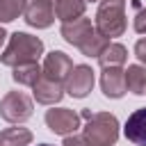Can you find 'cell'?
Instances as JSON below:
<instances>
[{
	"label": "cell",
	"mask_w": 146,
	"mask_h": 146,
	"mask_svg": "<svg viewBox=\"0 0 146 146\" xmlns=\"http://www.w3.org/2000/svg\"><path fill=\"white\" fill-rule=\"evenodd\" d=\"M82 119L87 121L82 128V139L87 146H114L119 139V121L110 112H91L84 110Z\"/></svg>",
	"instance_id": "cell-1"
},
{
	"label": "cell",
	"mask_w": 146,
	"mask_h": 146,
	"mask_svg": "<svg viewBox=\"0 0 146 146\" xmlns=\"http://www.w3.org/2000/svg\"><path fill=\"white\" fill-rule=\"evenodd\" d=\"M43 55V41L39 36H32L27 32H14L9 36L7 48L0 52V62L5 66H23V64H32L39 62V57Z\"/></svg>",
	"instance_id": "cell-2"
},
{
	"label": "cell",
	"mask_w": 146,
	"mask_h": 146,
	"mask_svg": "<svg viewBox=\"0 0 146 146\" xmlns=\"http://www.w3.org/2000/svg\"><path fill=\"white\" fill-rule=\"evenodd\" d=\"M125 0H100L96 11V30L105 39H114L125 32Z\"/></svg>",
	"instance_id": "cell-3"
},
{
	"label": "cell",
	"mask_w": 146,
	"mask_h": 146,
	"mask_svg": "<svg viewBox=\"0 0 146 146\" xmlns=\"http://www.w3.org/2000/svg\"><path fill=\"white\" fill-rule=\"evenodd\" d=\"M32 112H34L32 98L25 96L23 91H9L0 100V116L9 123H23L32 116Z\"/></svg>",
	"instance_id": "cell-4"
},
{
	"label": "cell",
	"mask_w": 146,
	"mask_h": 146,
	"mask_svg": "<svg viewBox=\"0 0 146 146\" xmlns=\"http://www.w3.org/2000/svg\"><path fill=\"white\" fill-rule=\"evenodd\" d=\"M71 71H73V62H71V57H68L66 52H62V50L48 52L46 59H43V66H41V75H43L46 80L57 82V84H66Z\"/></svg>",
	"instance_id": "cell-5"
},
{
	"label": "cell",
	"mask_w": 146,
	"mask_h": 146,
	"mask_svg": "<svg viewBox=\"0 0 146 146\" xmlns=\"http://www.w3.org/2000/svg\"><path fill=\"white\" fill-rule=\"evenodd\" d=\"M59 0H30L27 7H25V23L30 27H36V30H46L52 25L55 21V7H57Z\"/></svg>",
	"instance_id": "cell-6"
},
{
	"label": "cell",
	"mask_w": 146,
	"mask_h": 146,
	"mask_svg": "<svg viewBox=\"0 0 146 146\" xmlns=\"http://www.w3.org/2000/svg\"><path fill=\"white\" fill-rule=\"evenodd\" d=\"M46 125L55 132V135H75V130L80 128V114L68 110V107H52L46 112Z\"/></svg>",
	"instance_id": "cell-7"
},
{
	"label": "cell",
	"mask_w": 146,
	"mask_h": 146,
	"mask_svg": "<svg viewBox=\"0 0 146 146\" xmlns=\"http://www.w3.org/2000/svg\"><path fill=\"white\" fill-rule=\"evenodd\" d=\"M91 89H94V71H91V66H87V64L73 66V71H71V75H68V80L64 84V91L68 96H73V98H84Z\"/></svg>",
	"instance_id": "cell-8"
},
{
	"label": "cell",
	"mask_w": 146,
	"mask_h": 146,
	"mask_svg": "<svg viewBox=\"0 0 146 146\" xmlns=\"http://www.w3.org/2000/svg\"><path fill=\"white\" fill-rule=\"evenodd\" d=\"M96 27L91 25V18H78V21H73V23H64L62 25V36H64V41L66 43H71V46H75V48H80L89 36H91V32H94Z\"/></svg>",
	"instance_id": "cell-9"
},
{
	"label": "cell",
	"mask_w": 146,
	"mask_h": 146,
	"mask_svg": "<svg viewBox=\"0 0 146 146\" xmlns=\"http://www.w3.org/2000/svg\"><path fill=\"white\" fill-rule=\"evenodd\" d=\"M100 89L107 98H121L128 87H125V71H121V66L114 68H103L100 75Z\"/></svg>",
	"instance_id": "cell-10"
},
{
	"label": "cell",
	"mask_w": 146,
	"mask_h": 146,
	"mask_svg": "<svg viewBox=\"0 0 146 146\" xmlns=\"http://www.w3.org/2000/svg\"><path fill=\"white\" fill-rule=\"evenodd\" d=\"M123 132L135 146H146V107H139L128 116Z\"/></svg>",
	"instance_id": "cell-11"
},
{
	"label": "cell",
	"mask_w": 146,
	"mask_h": 146,
	"mask_svg": "<svg viewBox=\"0 0 146 146\" xmlns=\"http://www.w3.org/2000/svg\"><path fill=\"white\" fill-rule=\"evenodd\" d=\"M32 91H34L36 103H41V105H55V103H59L62 96H64V84H57V82L46 80V78L41 75V78L36 80V84L32 87Z\"/></svg>",
	"instance_id": "cell-12"
},
{
	"label": "cell",
	"mask_w": 146,
	"mask_h": 146,
	"mask_svg": "<svg viewBox=\"0 0 146 146\" xmlns=\"http://www.w3.org/2000/svg\"><path fill=\"white\" fill-rule=\"evenodd\" d=\"M84 7H87L84 0H59L57 7H55V16L62 21V25L73 23V21L84 16Z\"/></svg>",
	"instance_id": "cell-13"
},
{
	"label": "cell",
	"mask_w": 146,
	"mask_h": 146,
	"mask_svg": "<svg viewBox=\"0 0 146 146\" xmlns=\"http://www.w3.org/2000/svg\"><path fill=\"white\" fill-rule=\"evenodd\" d=\"M125 87L128 91L144 96L146 94V66L144 64H130L125 71Z\"/></svg>",
	"instance_id": "cell-14"
},
{
	"label": "cell",
	"mask_w": 146,
	"mask_h": 146,
	"mask_svg": "<svg viewBox=\"0 0 146 146\" xmlns=\"http://www.w3.org/2000/svg\"><path fill=\"white\" fill-rule=\"evenodd\" d=\"M125 59H128V50L121 43H107V48L98 57V64L103 68H114V66H123Z\"/></svg>",
	"instance_id": "cell-15"
},
{
	"label": "cell",
	"mask_w": 146,
	"mask_h": 146,
	"mask_svg": "<svg viewBox=\"0 0 146 146\" xmlns=\"http://www.w3.org/2000/svg\"><path fill=\"white\" fill-rule=\"evenodd\" d=\"M32 144V132L27 128H5L0 132V146H30Z\"/></svg>",
	"instance_id": "cell-16"
},
{
	"label": "cell",
	"mask_w": 146,
	"mask_h": 146,
	"mask_svg": "<svg viewBox=\"0 0 146 146\" xmlns=\"http://www.w3.org/2000/svg\"><path fill=\"white\" fill-rule=\"evenodd\" d=\"M11 78H14V82H18V84L34 87V84H36V80L41 78V66H39V62L16 66V68H14V73H11Z\"/></svg>",
	"instance_id": "cell-17"
},
{
	"label": "cell",
	"mask_w": 146,
	"mask_h": 146,
	"mask_svg": "<svg viewBox=\"0 0 146 146\" xmlns=\"http://www.w3.org/2000/svg\"><path fill=\"white\" fill-rule=\"evenodd\" d=\"M107 43H110V39H105L98 30H94V32H91V36L80 46V52H82V55H87V57H96V59H98V57H100V52L107 48Z\"/></svg>",
	"instance_id": "cell-18"
},
{
	"label": "cell",
	"mask_w": 146,
	"mask_h": 146,
	"mask_svg": "<svg viewBox=\"0 0 146 146\" xmlns=\"http://www.w3.org/2000/svg\"><path fill=\"white\" fill-rule=\"evenodd\" d=\"M30 0H0V23L16 21L21 14H25Z\"/></svg>",
	"instance_id": "cell-19"
},
{
	"label": "cell",
	"mask_w": 146,
	"mask_h": 146,
	"mask_svg": "<svg viewBox=\"0 0 146 146\" xmlns=\"http://www.w3.org/2000/svg\"><path fill=\"white\" fill-rule=\"evenodd\" d=\"M135 30L139 34H146V7H139L135 14Z\"/></svg>",
	"instance_id": "cell-20"
},
{
	"label": "cell",
	"mask_w": 146,
	"mask_h": 146,
	"mask_svg": "<svg viewBox=\"0 0 146 146\" xmlns=\"http://www.w3.org/2000/svg\"><path fill=\"white\" fill-rule=\"evenodd\" d=\"M135 57L146 66V39H139V41L135 43Z\"/></svg>",
	"instance_id": "cell-21"
},
{
	"label": "cell",
	"mask_w": 146,
	"mask_h": 146,
	"mask_svg": "<svg viewBox=\"0 0 146 146\" xmlns=\"http://www.w3.org/2000/svg\"><path fill=\"white\" fill-rule=\"evenodd\" d=\"M5 39H7V32H5V27H2V25H0V46H2V43H5Z\"/></svg>",
	"instance_id": "cell-22"
},
{
	"label": "cell",
	"mask_w": 146,
	"mask_h": 146,
	"mask_svg": "<svg viewBox=\"0 0 146 146\" xmlns=\"http://www.w3.org/2000/svg\"><path fill=\"white\" fill-rule=\"evenodd\" d=\"M84 2H100V0H84Z\"/></svg>",
	"instance_id": "cell-23"
},
{
	"label": "cell",
	"mask_w": 146,
	"mask_h": 146,
	"mask_svg": "<svg viewBox=\"0 0 146 146\" xmlns=\"http://www.w3.org/2000/svg\"><path fill=\"white\" fill-rule=\"evenodd\" d=\"M39 146H50V144H39Z\"/></svg>",
	"instance_id": "cell-24"
}]
</instances>
